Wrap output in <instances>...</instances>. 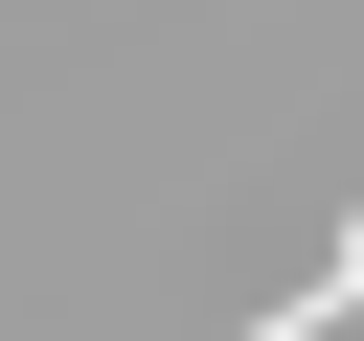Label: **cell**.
<instances>
[{
	"instance_id": "obj_1",
	"label": "cell",
	"mask_w": 364,
	"mask_h": 341,
	"mask_svg": "<svg viewBox=\"0 0 364 341\" xmlns=\"http://www.w3.org/2000/svg\"><path fill=\"white\" fill-rule=\"evenodd\" d=\"M341 318H364V227H341V250H318V273H296V296H273L250 341H341Z\"/></svg>"
}]
</instances>
